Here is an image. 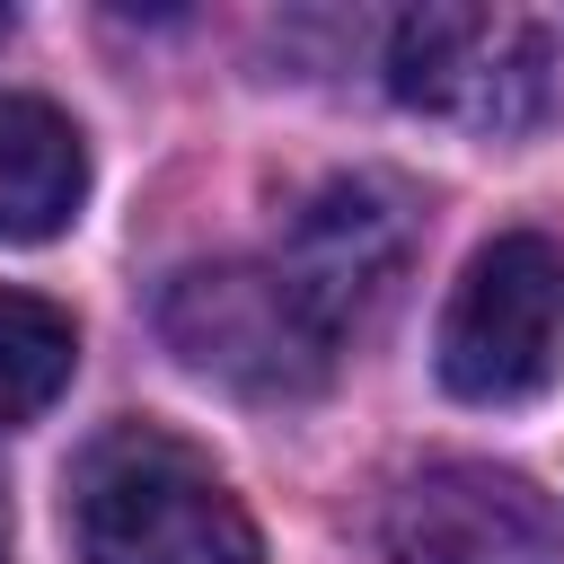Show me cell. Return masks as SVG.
<instances>
[{
    "instance_id": "obj_4",
    "label": "cell",
    "mask_w": 564,
    "mask_h": 564,
    "mask_svg": "<svg viewBox=\"0 0 564 564\" xmlns=\"http://www.w3.org/2000/svg\"><path fill=\"white\" fill-rule=\"evenodd\" d=\"M546 79H555V35L520 9H405L388 26V88L432 123L520 132L538 123Z\"/></svg>"
},
{
    "instance_id": "obj_2",
    "label": "cell",
    "mask_w": 564,
    "mask_h": 564,
    "mask_svg": "<svg viewBox=\"0 0 564 564\" xmlns=\"http://www.w3.org/2000/svg\"><path fill=\"white\" fill-rule=\"evenodd\" d=\"M159 335L167 352L256 405L317 397L335 370V326L282 264H185L159 291Z\"/></svg>"
},
{
    "instance_id": "obj_6",
    "label": "cell",
    "mask_w": 564,
    "mask_h": 564,
    "mask_svg": "<svg viewBox=\"0 0 564 564\" xmlns=\"http://www.w3.org/2000/svg\"><path fill=\"white\" fill-rule=\"evenodd\" d=\"M405 247H414V212L388 176H326L300 212H291V247H282V273L317 300V317L344 335L352 317H370L397 273H405Z\"/></svg>"
},
{
    "instance_id": "obj_3",
    "label": "cell",
    "mask_w": 564,
    "mask_h": 564,
    "mask_svg": "<svg viewBox=\"0 0 564 564\" xmlns=\"http://www.w3.org/2000/svg\"><path fill=\"white\" fill-rule=\"evenodd\" d=\"M432 361L467 405H529L564 361V247L546 229L485 238L441 308Z\"/></svg>"
},
{
    "instance_id": "obj_9",
    "label": "cell",
    "mask_w": 564,
    "mask_h": 564,
    "mask_svg": "<svg viewBox=\"0 0 564 564\" xmlns=\"http://www.w3.org/2000/svg\"><path fill=\"white\" fill-rule=\"evenodd\" d=\"M0 564H9V538H0Z\"/></svg>"
},
{
    "instance_id": "obj_7",
    "label": "cell",
    "mask_w": 564,
    "mask_h": 564,
    "mask_svg": "<svg viewBox=\"0 0 564 564\" xmlns=\"http://www.w3.org/2000/svg\"><path fill=\"white\" fill-rule=\"evenodd\" d=\"M88 203V141L62 106L0 88V247H44Z\"/></svg>"
},
{
    "instance_id": "obj_1",
    "label": "cell",
    "mask_w": 564,
    "mask_h": 564,
    "mask_svg": "<svg viewBox=\"0 0 564 564\" xmlns=\"http://www.w3.org/2000/svg\"><path fill=\"white\" fill-rule=\"evenodd\" d=\"M79 564H264L247 502L159 423H115L70 476Z\"/></svg>"
},
{
    "instance_id": "obj_5",
    "label": "cell",
    "mask_w": 564,
    "mask_h": 564,
    "mask_svg": "<svg viewBox=\"0 0 564 564\" xmlns=\"http://www.w3.org/2000/svg\"><path fill=\"white\" fill-rule=\"evenodd\" d=\"M379 538L397 564H564L555 502L494 458H432L397 476Z\"/></svg>"
},
{
    "instance_id": "obj_8",
    "label": "cell",
    "mask_w": 564,
    "mask_h": 564,
    "mask_svg": "<svg viewBox=\"0 0 564 564\" xmlns=\"http://www.w3.org/2000/svg\"><path fill=\"white\" fill-rule=\"evenodd\" d=\"M79 370V326L44 291H0V432L35 423Z\"/></svg>"
},
{
    "instance_id": "obj_10",
    "label": "cell",
    "mask_w": 564,
    "mask_h": 564,
    "mask_svg": "<svg viewBox=\"0 0 564 564\" xmlns=\"http://www.w3.org/2000/svg\"><path fill=\"white\" fill-rule=\"evenodd\" d=\"M0 26H9V9H0Z\"/></svg>"
}]
</instances>
